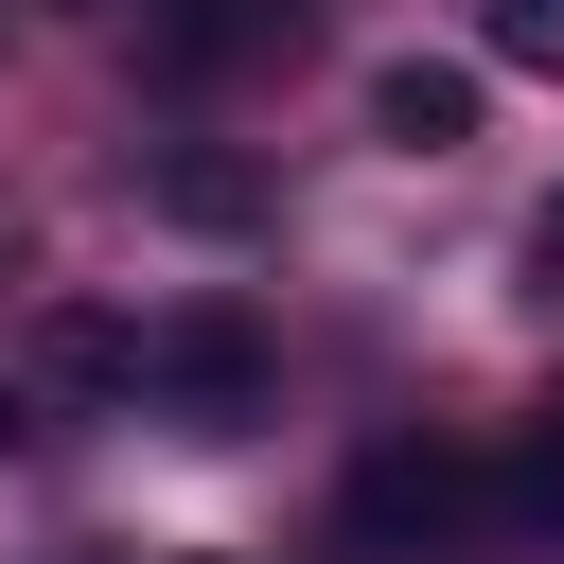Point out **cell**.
<instances>
[{"label": "cell", "mask_w": 564, "mask_h": 564, "mask_svg": "<svg viewBox=\"0 0 564 564\" xmlns=\"http://www.w3.org/2000/svg\"><path fill=\"white\" fill-rule=\"evenodd\" d=\"M335 564H511L494 458L476 441H370L335 494Z\"/></svg>", "instance_id": "obj_1"}, {"label": "cell", "mask_w": 564, "mask_h": 564, "mask_svg": "<svg viewBox=\"0 0 564 564\" xmlns=\"http://www.w3.org/2000/svg\"><path fill=\"white\" fill-rule=\"evenodd\" d=\"M159 194H176L194 229H247V176H229V159H159Z\"/></svg>", "instance_id": "obj_7"}, {"label": "cell", "mask_w": 564, "mask_h": 564, "mask_svg": "<svg viewBox=\"0 0 564 564\" xmlns=\"http://www.w3.org/2000/svg\"><path fill=\"white\" fill-rule=\"evenodd\" d=\"M494 511H511V564H546V546H564V423H529V441L494 458Z\"/></svg>", "instance_id": "obj_5"}, {"label": "cell", "mask_w": 564, "mask_h": 564, "mask_svg": "<svg viewBox=\"0 0 564 564\" xmlns=\"http://www.w3.org/2000/svg\"><path fill=\"white\" fill-rule=\"evenodd\" d=\"M529 282H546V300H564V194H546V212H529Z\"/></svg>", "instance_id": "obj_9"}, {"label": "cell", "mask_w": 564, "mask_h": 564, "mask_svg": "<svg viewBox=\"0 0 564 564\" xmlns=\"http://www.w3.org/2000/svg\"><path fill=\"white\" fill-rule=\"evenodd\" d=\"M317 35V0H141V70L159 88H212V70H282Z\"/></svg>", "instance_id": "obj_3"}, {"label": "cell", "mask_w": 564, "mask_h": 564, "mask_svg": "<svg viewBox=\"0 0 564 564\" xmlns=\"http://www.w3.org/2000/svg\"><path fill=\"white\" fill-rule=\"evenodd\" d=\"M141 423H176V441H229V423H264V335H247L229 300H194V317H141Z\"/></svg>", "instance_id": "obj_2"}, {"label": "cell", "mask_w": 564, "mask_h": 564, "mask_svg": "<svg viewBox=\"0 0 564 564\" xmlns=\"http://www.w3.org/2000/svg\"><path fill=\"white\" fill-rule=\"evenodd\" d=\"M370 141H405V159L476 141V70H441V53H388V70H370Z\"/></svg>", "instance_id": "obj_4"}, {"label": "cell", "mask_w": 564, "mask_h": 564, "mask_svg": "<svg viewBox=\"0 0 564 564\" xmlns=\"http://www.w3.org/2000/svg\"><path fill=\"white\" fill-rule=\"evenodd\" d=\"M476 35H494L511 70H564V0H476Z\"/></svg>", "instance_id": "obj_6"}, {"label": "cell", "mask_w": 564, "mask_h": 564, "mask_svg": "<svg viewBox=\"0 0 564 564\" xmlns=\"http://www.w3.org/2000/svg\"><path fill=\"white\" fill-rule=\"evenodd\" d=\"M18 441H53V388H35V352H0V458Z\"/></svg>", "instance_id": "obj_8"}]
</instances>
